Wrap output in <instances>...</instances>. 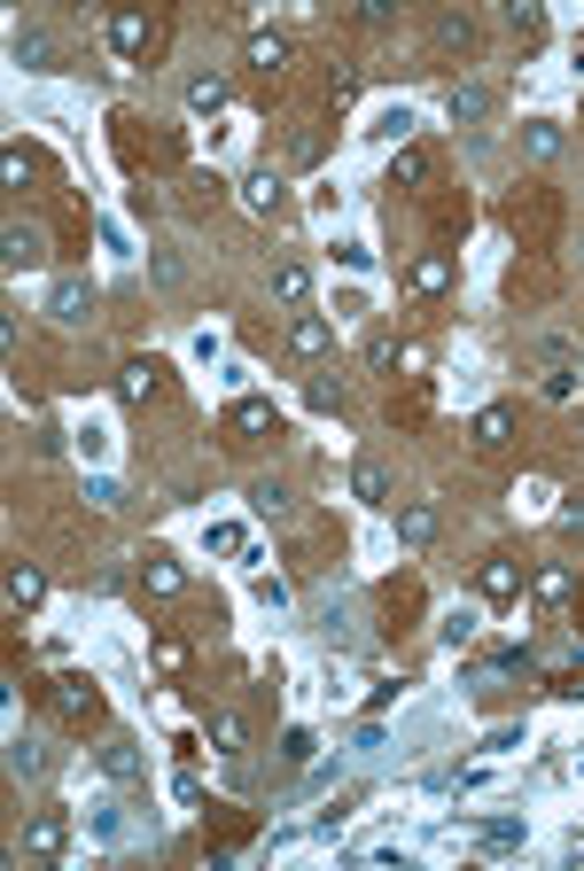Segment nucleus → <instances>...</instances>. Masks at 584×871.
<instances>
[{
    "label": "nucleus",
    "mask_w": 584,
    "mask_h": 871,
    "mask_svg": "<svg viewBox=\"0 0 584 871\" xmlns=\"http://www.w3.org/2000/svg\"><path fill=\"white\" fill-rule=\"evenodd\" d=\"M24 855H32V863H63V855H71V809H40V817L24 824Z\"/></svg>",
    "instance_id": "1"
},
{
    "label": "nucleus",
    "mask_w": 584,
    "mask_h": 871,
    "mask_svg": "<svg viewBox=\"0 0 584 871\" xmlns=\"http://www.w3.org/2000/svg\"><path fill=\"white\" fill-rule=\"evenodd\" d=\"M48 319H55V327H86V319H94V288H86L79 273H63V280L48 288Z\"/></svg>",
    "instance_id": "2"
},
{
    "label": "nucleus",
    "mask_w": 584,
    "mask_h": 871,
    "mask_svg": "<svg viewBox=\"0 0 584 871\" xmlns=\"http://www.w3.org/2000/svg\"><path fill=\"white\" fill-rule=\"evenodd\" d=\"M226 428H234V444H257V436L280 428V412H273L265 397H234V404H226Z\"/></svg>",
    "instance_id": "3"
},
{
    "label": "nucleus",
    "mask_w": 584,
    "mask_h": 871,
    "mask_svg": "<svg viewBox=\"0 0 584 871\" xmlns=\"http://www.w3.org/2000/svg\"><path fill=\"white\" fill-rule=\"evenodd\" d=\"M475 592H483V600H499V607H506V600H522V561L491 553V561L475 568Z\"/></svg>",
    "instance_id": "4"
},
{
    "label": "nucleus",
    "mask_w": 584,
    "mask_h": 871,
    "mask_svg": "<svg viewBox=\"0 0 584 871\" xmlns=\"http://www.w3.org/2000/svg\"><path fill=\"white\" fill-rule=\"evenodd\" d=\"M406 288H413L421 304H437V296L452 288V257H444V249H429V257H413V273H406Z\"/></svg>",
    "instance_id": "5"
},
{
    "label": "nucleus",
    "mask_w": 584,
    "mask_h": 871,
    "mask_svg": "<svg viewBox=\"0 0 584 871\" xmlns=\"http://www.w3.org/2000/svg\"><path fill=\"white\" fill-rule=\"evenodd\" d=\"M156 389H164V366H156V358H125V366H117V397H125V404H148Z\"/></svg>",
    "instance_id": "6"
},
{
    "label": "nucleus",
    "mask_w": 584,
    "mask_h": 871,
    "mask_svg": "<svg viewBox=\"0 0 584 871\" xmlns=\"http://www.w3.org/2000/svg\"><path fill=\"white\" fill-rule=\"evenodd\" d=\"M141 592H148V600H180V592H187V568H180L172 553H148V561H141Z\"/></svg>",
    "instance_id": "7"
},
{
    "label": "nucleus",
    "mask_w": 584,
    "mask_h": 871,
    "mask_svg": "<svg viewBox=\"0 0 584 871\" xmlns=\"http://www.w3.org/2000/svg\"><path fill=\"white\" fill-rule=\"evenodd\" d=\"M55 708H63L71 724H102V693H94L86 677H55Z\"/></svg>",
    "instance_id": "8"
},
{
    "label": "nucleus",
    "mask_w": 584,
    "mask_h": 871,
    "mask_svg": "<svg viewBox=\"0 0 584 871\" xmlns=\"http://www.w3.org/2000/svg\"><path fill=\"white\" fill-rule=\"evenodd\" d=\"M288 350H297V358H328V350H336V327H328L320 311H297V327H288Z\"/></svg>",
    "instance_id": "9"
},
{
    "label": "nucleus",
    "mask_w": 584,
    "mask_h": 871,
    "mask_svg": "<svg viewBox=\"0 0 584 871\" xmlns=\"http://www.w3.org/2000/svg\"><path fill=\"white\" fill-rule=\"evenodd\" d=\"M110 48H117L125 63H141V55H148V17H141V9H117V17H110Z\"/></svg>",
    "instance_id": "10"
},
{
    "label": "nucleus",
    "mask_w": 584,
    "mask_h": 871,
    "mask_svg": "<svg viewBox=\"0 0 584 871\" xmlns=\"http://www.w3.org/2000/svg\"><path fill=\"white\" fill-rule=\"evenodd\" d=\"M398 545H413V553L437 545V506H429V499H406V506H398Z\"/></svg>",
    "instance_id": "11"
},
{
    "label": "nucleus",
    "mask_w": 584,
    "mask_h": 871,
    "mask_svg": "<svg viewBox=\"0 0 584 871\" xmlns=\"http://www.w3.org/2000/svg\"><path fill=\"white\" fill-rule=\"evenodd\" d=\"M141 770H148V755H141L133 739H102V778H117V786H141Z\"/></svg>",
    "instance_id": "12"
},
{
    "label": "nucleus",
    "mask_w": 584,
    "mask_h": 871,
    "mask_svg": "<svg viewBox=\"0 0 584 871\" xmlns=\"http://www.w3.org/2000/svg\"><path fill=\"white\" fill-rule=\"evenodd\" d=\"M273 304H288V311H305L313 304V273L288 257V265H273Z\"/></svg>",
    "instance_id": "13"
},
{
    "label": "nucleus",
    "mask_w": 584,
    "mask_h": 871,
    "mask_svg": "<svg viewBox=\"0 0 584 871\" xmlns=\"http://www.w3.org/2000/svg\"><path fill=\"white\" fill-rule=\"evenodd\" d=\"M242 211L249 218H280V172H249L242 180Z\"/></svg>",
    "instance_id": "14"
},
{
    "label": "nucleus",
    "mask_w": 584,
    "mask_h": 871,
    "mask_svg": "<svg viewBox=\"0 0 584 871\" xmlns=\"http://www.w3.org/2000/svg\"><path fill=\"white\" fill-rule=\"evenodd\" d=\"M242 63L273 79V71H288V40H280V32H249V48H242Z\"/></svg>",
    "instance_id": "15"
},
{
    "label": "nucleus",
    "mask_w": 584,
    "mask_h": 871,
    "mask_svg": "<svg viewBox=\"0 0 584 871\" xmlns=\"http://www.w3.org/2000/svg\"><path fill=\"white\" fill-rule=\"evenodd\" d=\"M40 600H48V576H40L32 561H17V568H9V607H17V615H32Z\"/></svg>",
    "instance_id": "16"
},
{
    "label": "nucleus",
    "mask_w": 584,
    "mask_h": 871,
    "mask_svg": "<svg viewBox=\"0 0 584 871\" xmlns=\"http://www.w3.org/2000/svg\"><path fill=\"white\" fill-rule=\"evenodd\" d=\"M187 110H195V117H218V110H226V79H218V71H195V79H187Z\"/></svg>",
    "instance_id": "17"
},
{
    "label": "nucleus",
    "mask_w": 584,
    "mask_h": 871,
    "mask_svg": "<svg viewBox=\"0 0 584 871\" xmlns=\"http://www.w3.org/2000/svg\"><path fill=\"white\" fill-rule=\"evenodd\" d=\"M444 117H452V125H483V117H491V94H483V86H452V94H444Z\"/></svg>",
    "instance_id": "18"
},
{
    "label": "nucleus",
    "mask_w": 584,
    "mask_h": 871,
    "mask_svg": "<svg viewBox=\"0 0 584 871\" xmlns=\"http://www.w3.org/2000/svg\"><path fill=\"white\" fill-rule=\"evenodd\" d=\"M0 257H9V273H32L40 265V234L32 226H9V234H0Z\"/></svg>",
    "instance_id": "19"
},
{
    "label": "nucleus",
    "mask_w": 584,
    "mask_h": 871,
    "mask_svg": "<svg viewBox=\"0 0 584 871\" xmlns=\"http://www.w3.org/2000/svg\"><path fill=\"white\" fill-rule=\"evenodd\" d=\"M351 491H359L367 506H390V468H382V460H359V468H351Z\"/></svg>",
    "instance_id": "20"
},
{
    "label": "nucleus",
    "mask_w": 584,
    "mask_h": 871,
    "mask_svg": "<svg viewBox=\"0 0 584 871\" xmlns=\"http://www.w3.org/2000/svg\"><path fill=\"white\" fill-rule=\"evenodd\" d=\"M211 747H218V755H242V747H249V724H242V708H218V716H211Z\"/></svg>",
    "instance_id": "21"
},
{
    "label": "nucleus",
    "mask_w": 584,
    "mask_h": 871,
    "mask_svg": "<svg viewBox=\"0 0 584 871\" xmlns=\"http://www.w3.org/2000/svg\"><path fill=\"white\" fill-rule=\"evenodd\" d=\"M506 436H514V412H506V404H483V412H475V444H483V452H499Z\"/></svg>",
    "instance_id": "22"
},
{
    "label": "nucleus",
    "mask_w": 584,
    "mask_h": 871,
    "mask_svg": "<svg viewBox=\"0 0 584 871\" xmlns=\"http://www.w3.org/2000/svg\"><path fill=\"white\" fill-rule=\"evenodd\" d=\"M514 514H530V522L553 514V483H545V475H522V483H514Z\"/></svg>",
    "instance_id": "23"
},
{
    "label": "nucleus",
    "mask_w": 584,
    "mask_h": 871,
    "mask_svg": "<svg viewBox=\"0 0 584 871\" xmlns=\"http://www.w3.org/2000/svg\"><path fill=\"white\" fill-rule=\"evenodd\" d=\"M506 32L514 40H545V9L537 0H506Z\"/></svg>",
    "instance_id": "24"
},
{
    "label": "nucleus",
    "mask_w": 584,
    "mask_h": 871,
    "mask_svg": "<svg viewBox=\"0 0 584 871\" xmlns=\"http://www.w3.org/2000/svg\"><path fill=\"white\" fill-rule=\"evenodd\" d=\"M48 55H55L48 32H40V24H17V63H24V71H48Z\"/></svg>",
    "instance_id": "25"
},
{
    "label": "nucleus",
    "mask_w": 584,
    "mask_h": 871,
    "mask_svg": "<svg viewBox=\"0 0 584 871\" xmlns=\"http://www.w3.org/2000/svg\"><path fill=\"white\" fill-rule=\"evenodd\" d=\"M437 48H444V55H452V48L468 55V48H475V24H468V17H437Z\"/></svg>",
    "instance_id": "26"
},
{
    "label": "nucleus",
    "mask_w": 584,
    "mask_h": 871,
    "mask_svg": "<svg viewBox=\"0 0 584 871\" xmlns=\"http://www.w3.org/2000/svg\"><path fill=\"white\" fill-rule=\"evenodd\" d=\"M375 141L406 148V141H413V110H382V117H375Z\"/></svg>",
    "instance_id": "27"
},
{
    "label": "nucleus",
    "mask_w": 584,
    "mask_h": 871,
    "mask_svg": "<svg viewBox=\"0 0 584 871\" xmlns=\"http://www.w3.org/2000/svg\"><path fill=\"white\" fill-rule=\"evenodd\" d=\"M429 180V156L421 148H398V164H390V187H421Z\"/></svg>",
    "instance_id": "28"
},
{
    "label": "nucleus",
    "mask_w": 584,
    "mask_h": 871,
    "mask_svg": "<svg viewBox=\"0 0 584 871\" xmlns=\"http://www.w3.org/2000/svg\"><path fill=\"white\" fill-rule=\"evenodd\" d=\"M537 389H545V404H576V389H584V381H576L568 366H545V381H537Z\"/></svg>",
    "instance_id": "29"
},
{
    "label": "nucleus",
    "mask_w": 584,
    "mask_h": 871,
    "mask_svg": "<svg viewBox=\"0 0 584 871\" xmlns=\"http://www.w3.org/2000/svg\"><path fill=\"white\" fill-rule=\"evenodd\" d=\"M522 148H530L537 164H553V156H561V125H530V133H522Z\"/></svg>",
    "instance_id": "30"
},
{
    "label": "nucleus",
    "mask_w": 584,
    "mask_h": 871,
    "mask_svg": "<svg viewBox=\"0 0 584 871\" xmlns=\"http://www.w3.org/2000/svg\"><path fill=\"white\" fill-rule=\"evenodd\" d=\"M568 592H576L568 568H545V576H537V600H545V607H568Z\"/></svg>",
    "instance_id": "31"
},
{
    "label": "nucleus",
    "mask_w": 584,
    "mask_h": 871,
    "mask_svg": "<svg viewBox=\"0 0 584 871\" xmlns=\"http://www.w3.org/2000/svg\"><path fill=\"white\" fill-rule=\"evenodd\" d=\"M40 762H48V755H40V739H24V731H17V739H9V770H17V778H32Z\"/></svg>",
    "instance_id": "32"
},
{
    "label": "nucleus",
    "mask_w": 584,
    "mask_h": 871,
    "mask_svg": "<svg viewBox=\"0 0 584 871\" xmlns=\"http://www.w3.org/2000/svg\"><path fill=\"white\" fill-rule=\"evenodd\" d=\"M475 631H483V615H475V607H452V615H444V638H452V646H468Z\"/></svg>",
    "instance_id": "33"
},
{
    "label": "nucleus",
    "mask_w": 584,
    "mask_h": 871,
    "mask_svg": "<svg viewBox=\"0 0 584 871\" xmlns=\"http://www.w3.org/2000/svg\"><path fill=\"white\" fill-rule=\"evenodd\" d=\"M156 669L180 677V669H187V638H156Z\"/></svg>",
    "instance_id": "34"
},
{
    "label": "nucleus",
    "mask_w": 584,
    "mask_h": 871,
    "mask_svg": "<svg viewBox=\"0 0 584 871\" xmlns=\"http://www.w3.org/2000/svg\"><path fill=\"white\" fill-rule=\"evenodd\" d=\"M351 94H359V71L336 63V71H328V102H351Z\"/></svg>",
    "instance_id": "35"
},
{
    "label": "nucleus",
    "mask_w": 584,
    "mask_h": 871,
    "mask_svg": "<svg viewBox=\"0 0 584 871\" xmlns=\"http://www.w3.org/2000/svg\"><path fill=\"white\" fill-rule=\"evenodd\" d=\"M398 358H406V350H398V342H390V335H375V342H367V366H375V373H390V366H398Z\"/></svg>",
    "instance_id": "36"
},
{
    "label": "nucleus",
    "mask_w": 584,
    "mask_h": 871,
    "mask_svg": "<svg viewBox=\"0 0 584 871\" xmlns=\"http://www.w3.org/2000/svg\"><path fill=\"white\" fill-rule=\"evenodd\" d=\"M249 499H257V514H273V522H280V514H288V491H280V483H257V491H249Z\"/></svg>",
    "instance_id": "37"
},
{
    "label": "nucleus",
    "mask_w": 584,
    "mask_h": 871,
    "mask_svg": "<svg viewBox=\"0 0 584 871\" xmlns=\"http://www.w3.org/2000/svg\"><path fill=\"white\" fill-rule=\"evenodd\" d=\"M553 522H561V530H584V499H568V506H553Z\"/></svg>",
    "instance_id": "38"
}]
</instances>
